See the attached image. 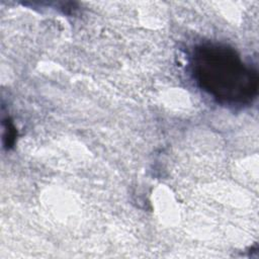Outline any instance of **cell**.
I'll use <instances>...</instances> for the list:
<instances>
[{"label": "cell", "mask_w": 259, "mask_h": 259, "mask_svg": "<svg viewBox=\"0 0 259 259\" xmlns=\"http://www.w3.org/2000/svg\"><path fill=\"white\" fill-rule=\"evenodd\" d=\"M190 66L198 86L222 104L242 106L250 104L257 96V70L226 45L197 46Z\"/></svg>", "instance_id": "6da1fadb"}]
</instances>
